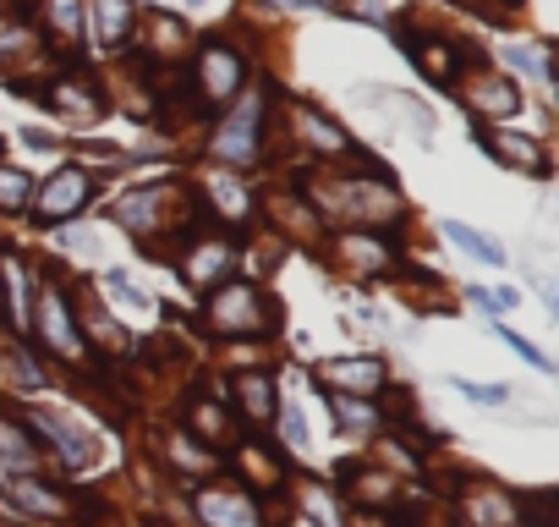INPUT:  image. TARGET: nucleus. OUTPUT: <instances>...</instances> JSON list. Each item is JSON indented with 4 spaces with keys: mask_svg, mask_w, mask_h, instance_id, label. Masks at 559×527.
Instances as JSON below:
<instances>
[{
    "mask_svg": "<svg viewBox=\"0 0 559 527\" xmlns=\"http://www.w3.org/2000/svg\"><path fill=\"white\" fill-rule=\"evenodd\" d=\"M504 341H510V352H515V358H526L532 368H543V374L554 368V363H548V352H537V347H532L526 336H515V330H504Z\"/></svg>",
    "mask_w": 559,
    "mask_h": 527,
    "instance_id": "obj_22",
    "label": "nucleus"
},
{
    "mask_svg": "<svg viewBox=\"0 0 559 527\" xmlns=\"http://www.w3.org/2000/svg\"><path fill=\"white\" fill-rule=\"evenodd\" d=\"M444 236L461 247V253H472V258H483V264H504V247L493 242V236H483V231H472V225H461V220H444Z\"/></svg>",
    "mask_w": 559,
    "mask_h": 527,
    "instance_id": "obj_9",
    "label": "nucleus"
},
{
    "mask_svg": "<svg viewBox=\"0 0 559 527\" xmlns=\"http://www.w3.org/2000/svg\"><path fill=\"white\" fill-rule=\"evenodd\" d=\"M219 160H252V149H258V99L252 105H241V116L209 143Z\"/></svg>",
    "mask_w": 559,
    "mask_h": 527,
    "instance_id": "obj_5",
    "label": "nucleus"
},
{
    "mask_svg": "<svg viewBox=\"0 0 559 527\" xmlns=\"http://www.w3.org/2000/svg\"><path fill=\"white\" fill-rule=\"evenodd\" d=\"M472 303H477V308H488V314H504V308H515V292H488V286H472Z\"/></svg>",
    "mask_w": 559,
    "mask_h": 527,
    "instance_id": "obj_24",
    "label": "nucleus"
},
{
    "mask_svg": "<svg viewBox=\"0 0 559 527\" xmlns=\"http://www.w3.org/2000/svg\"><path fill=\"white\" fill-rule=\"evenodd\" d=\"M286 445H297V450L308 445V423H302V412H297V407H286Z\"/></svg>",
    "mask_w": 559,
    "mask_h": 527,
    "instance_id": "obj_25",
    "label": "nucleus"
},
{
    "mask_svg": "<svg viewBox=\"0 0 559 527\" xmlns=\"http://www.w3.org/2000/svg\"><path fill=\"white\" fill-rule=\"evenodd\" d=\"M34 423H39V429H50V434L61 440V450H67V461H78V467H83V461L94 456V445H88L83 434H72V423H67V418H56V412H34Z\"/></svg>",
    "mask_w": 559,
    "mask_h": 527,
    "instance_id": "obj_12",
    "label": "nucleus"
},
{
    "mask_svg": "<svg viewBox=\"0 0 559 527\" xmlns=\"http://www.w3.org/2000/svg\"><path fill=\"white\" fill-rule=\"evenodd\" d=\"M28 198H34V176L0 171V209H17V203H28Z\"/></svg>",
    "mask_w": 559,
    "mask_h": 527,
    "instance_id": "obj_19",
    "label": "nucleus"
},
{
    "mask_svg": "<svg viewBox=\"0 0 559 527\" xmlns=\"http://www.w3.org/2000/svg\"><path fill=\"white\" fill-rule=\"evenodd\" d=\"M12 500H17V505H28V511H39V516H61V511H67L56 494H45V489H39V483H28V478H17V483H12Z\"/></svg>",
    "mask_w": 559,
    "mask_h": 527,
    "instance_id": "obj_17",
    "label": "nucleus"
},
{
    "mask_svg": "<svg viewBox=\"0 0 559 527\" xmlns=\"http://www.w3.org/2000/svg\"><path fill=\"white\" fill-rule=\"evenodd\" d=\"M0 281H7V314H12V325H28V281H23V264L7 258V264H0Z\"/></svg>",
    "mask_w": 559,
    "mask_h": 527,
    "instance_id": "obj_13",
    "label": "nucleus"
},
{
    "mask_svg": "<svg viewBox=\"0 0 559 527\" xmlns=\"http://www.w3.org/2000/svg\"><path fill=\"white\" fill-rule=\"evenodd\" d=\"M258 297H252V286H236V292H225L214 308H209V325L214 330H247V325H258Z\"/></svg>",
    "mask_w": 559,
    "mask_h": 527,
    "instance_id": "obj_8",
    "label": "nucleus"
},
{
    "mask_svg": "<svg viewBox=\"0 0 559 527\" xmlns=\"http://www.w3.org/2000/svg\"><path fill=\"white\" fill-rule=\"evenodd\" d=\"M324 379H341V385H352V390H362V396H368V390H379V385H384V363H373V358H368V363H330V368H324Z\"/></svg>",
    "mask_w": 559,
    "mask_h": 527,
    "instance_id": "obj_11",
    "label": "nucleus"
},
{
    "mask_svg": "<svg viewBox=\"0 0 559 527\" xmlns=\"http://www.w3.org/2000/svg\"><path fill=\"white\" fill-rule=\"evenodd\" d=\"M472 105H477V110H493V116H510V110L521 105V94H515L504 78H483L477 94H472Z\"/></svg>",
    "mask_w": 559,
    "mask_h": 527,
    "instance_id": "obj_14",
    "label": "nucleus"
},
{
    "mask_svg": "<svg viewBox=\"0 0 559 527\" xmlns=\"http://www.w3.org/2000/svg\"><path fill=\"white\" fill-rule=\"evenodd\" d=\"M203 522H209V527H258V511H252L247 494L209 489V494H203Z\"/></svg>",
    "mask_w": 559,
    "mask_h": 527,
    "instance_id": "obj_6",
    "label": "nucleus"
},
{
    "mask_svg": "<svg viewBox=\"0 0 559 527\" xmlns=\"http://www.w3.org/2000/svg\"><path fill=\"white\" fill-rule=\"evenodd\" d=\"M455 390H461L466 401H477V407H504V401H510L504 385H472V379H455Z\"/></svg>",
    "mask_w": 559,
    "mask_h": 527,
    "instance_id": "obj_21",
    "label": "nucleus"
},
{
    "mask_svg": "<svg viewBox=\"0 0 559 527\" xmlns=\"http://www.w3.org/2000/svg\"><path fill=\"white\" fill-rule=\"evenodd\" d=\"M88 198H94V176H88V171H56L28 203H34L39 225H61V220H72Z\"/></svg>",
    "mask_w": 559,
    "mask_h": 527,
    "instance_id": "obj_2",
    "label": "nucleus"
},
{
    "mask_svg": "<svg viewBox=\"0 0 559 527\" xmlns=\"http://www.w3.org/2000/svg\"><path fill=\"white\" fill-rule=\"evenodd\" d=\"M504 61H510V67H515V72H548V67H543V61H537V56H526V50H515V45H510V50H504Z\"/></svg>",
    "mask_w": 559,
    "mask_h": 527,
    "instance_id": "obj_26",
    "label": "nucleus"
},
{
    "mask_svg": "<svg viewBox=\"0 0 559 527\" xmlns=\"http://www.w3.org/2000/svg\"><path fill=\"white\" fill-rule=\"evenodd\" d=\"M236 390H241V412H247V418H258V423L274 418V396H269V379H263V374H241Z\"/></svg>",
    "mask_w": 559,
    "mask_h": 527,
    "instance_id": "obj_15",
    "label": "nucleus"
},
{
    "mask_svg": "<svg viewBox=\"0 0 559 527\" xmlns=\"http://www.w3.org/2000/svg\"><path fill=\"white\" fill-rule=\"evenodd\" d=\"M241 78H247V61L225 45V39H209L203 45V56H198V99L203 105H225V99H236V89H241Z\"/></svg>",
    "mask_w": 559,
    "mask_h": 527,
    "instance_id": "obj_1",
    "label": "nucleus"
},
{
    "mask_svg": "<svg viewBox=\"0 0 559 527\" xmlns=\"http://www.w3.org/2000/svg\"><path fill=\"white\" fill-rule=\"evenodd\" d=\"M280 7H324V0H280Z\"/></svg>",
    "mask_w": 559,
    "mask_h": 527,
    "instance_id": "obj_27",
    "label": "nucleus"
},
{
    "mask_svg": "<svg viewBox=\"0 0 559 527\" xmlns=\"http://www.w3.org/2000/svg\"><path fill=\"white\" fill-rule=\"evenodd\" d=\"M88 12H94L99 50H121L127 34H132V0H88Z\"/></svg>",
    "mask_w": 559,
    "mask_h": 527,
    "instance_id": "obj_3",
    "label": "nucleus"
},
{
    "mask_svg": "<svg viewBox=\"0 0 559 527\" xmlns=\"http://www.w3.org/2000/svg\"><path fill=\"white\" fill-rule=\"evenodd\" d=\"M39 330H45V341H50L61 358H78V352H83V336L72 330V314H67V297H61V292L45 297V308H39Z\"/></svg>",
    "mask_w": 559,
    "mask_h": 527,
    "instance_id": "obj_4",
    "label": "nucleus"
},
{
    "mask_svg": "<svg viewBox=\"0 0 559 527\" xmlns=\"http://www.w3.org/2000/svg\"><path fill=\"white\" fill-rule=\"evenodd\" d=\"M159 198H165L159 187H138V192H127V198L116 203V220L132 225V231H143V225H148V209H154Z\"/></svg>",
    "mask_w": 559,
    "mask_h": 527,
    "instance_id": "obj_16",
    "label": "nucleus"
},
{
    "mask_svg": "<svg viewBox=\"0 0 559 527\" xmlns=\"http://www.w3.org/2000/svg\"><path fill=\"white\" fill-rule=\"evenodd\" d=\"M406 50H412V61H417L428 78H439V83L455 78V56H450V50H423V45H406Z\"/></svg>",
    "mask_w": 559,
    "mask_h": 527,
    "instance_id": "obj_18",
    "label": "nucleus"
},
{
    "mask_svg": "<svg viewBox=\"0 0 559 527\" xmlns=\"http://www.w3.org/2000/svg\"><path fill=\"white\" fill-rule=\"evenodd\" d=\"M483 143H488V154H493L499 165H521V171H532V176H543V171H548V160H543V149H537L532 138H504V132H483Z\"/></svg>",
    "mask_w": 559,
    "mask_h": 527,
    "instance_id": "obj_7",
    "label": "nucleus"
},
{
    "mask_svg": "<svg viewBox=\"0 0 559 527\" xmlns=\"http://www.w3.org/2000/svg\"><path fill=\"white\" fill-rule=\"evenodd\" d=\"M209 187H214V198H219V203H225L230 214H241V209H247V192H241L236 181H225V176H214Z\"/></svg>",
    "mask_w": 559,
    "mask_h": 527,
    "instance_id": "obj_23",
    "label": "nucleus"
},
{
    "mask_svg": "<svg viewBox=\"0 0 559 527\" xmlns=\"http://www.w3.org/2000/svg\"><path fill=\"white\" fill-rule=\"evenodd\" d=\"M50 23H56V34L78 39L83 34V7H78V0H50Z\"/></svg>",
    "mask_w": 559,
    "mask_h": 527,
    "instance_id": "obj_20",
    "label": "nucleus"
},
{
    "mask_svg": "<svg viewBox=\"0 0 559 527\" xmlns=\"http://www.w3.org/2000/svg\"><path fill=\"white\" fill-rule=\"evenodd\" d=\"M225 270H230V247H225V242H214V247H198V253H192L187 281H192V286H209V281H219Z\"/></svg>",
    "mask_w": 559,
    "mask_h": 527,
    "instance_id": "obj_10",
    "label": "nucleus"
}]
</instances>
